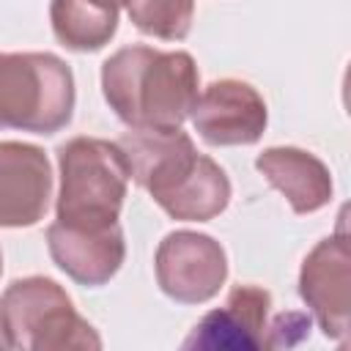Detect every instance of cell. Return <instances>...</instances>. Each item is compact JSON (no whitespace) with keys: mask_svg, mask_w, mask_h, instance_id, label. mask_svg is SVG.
Returning <instances> with one entry per match:
<instances>
[{"mask_svg":"<svg viewBox=\"0 0 351 351\" xmlns=\"http://www.w3.org/2000/svg\"><path fill=\"white\" fill-rule=\"evenodd\" d=\"M200 77L189 52L123 47L101 66L110 110L132 129H176L189 118Z\"/></svg>","mask_w":351,"mask_h":351,"instance_id":"1","label":"cell"},{"mask_svg":"<svg viewBox=\"0 0 351 351\" xmlns=\"http://www.w3.org/2000/svg\"><path fill=\"white\" fill-rule=\"evenodd\" d=\"M58 167V222L74 228L118 225L129 184V165L118 143L99 137H74L60 145Z\"/></svg>","mask_w":351,"mask_h":351,"instance_id":"2","label":"cell"},{"mask_svg":"<svg viewBox=\"0 0 351 351\" xmlns=\"http://www.w3.org/2000/svg\"><path fill=\"white\" fill-rule=\"evenodd\" d=\"M3 348L66 351L101 348L96 329L74 310L71 296L49 277L14 280L0 296Z\"/></svg>","mask_w":351,"mask_h":351,"instance_id":"3","label":"cell"},{"mask_svg":"<svg viewBox=\"0 0 351 351\" xmlns=\"http://www.w3.org/2000/svg\"><path fill=\"white\" fill-rule=\"evenodd\" d=\"M74 77L52 52H0V129L55 134L71 121Z\"/></svg>","mask_w":351,"mask_h":351,"instance_id":"4","label":"cell"},{"mask_svg":"<svg viewBox=\"0 0 351 351\" xmlns=\"http://www.w3.org/2000/svg\"><path fill=\"white\" fill-rule=\"evenodd\" d=\"M156 282L181 304H203L219 293L228 277V258L219 241L195 230H176L159 241Z\"/></svg>","mask_w":351,"mask_h":351,"instance_id":"5","label":"cell"},{"mask_svg":"<svg viewBox=\"0 0 351 351\" xmlns=\"http://www.w3.org/2000/svg\"><path fill=\"white\" fill-rule=\"evenodd\" d=\"M299 296L310 307L315 324L329 340H348L351 313V252L348 236L340 228L335 236L318 241L302 263Z\"/></svg>","mask_w":351,"mask_h":351,"instance_id":"6","label":"cell"},{"mask_svg":"<svg viewBox=\"0 0 351 351\" xmlns=\"http://www.w3.org/2000/svg\"><path fill=\"white\" fill-rule=\"evenodd\" d=\"M195 132L208 145H252L266 129V101L244 80H214L206 85L192 110Z\"/></svg>","mask_w":351,"mask_h":351,"instance_id":"7","label":"cell"},{"mask_svg":"<svg viewBox=\"0 0 351 351\" xmlns=\"http://www.w3.org/2000/svg\"><path fill=\"white\" fill-rule=\"evenodd\" d=\"M52 195V170L41 148L30 143H0V225L30 228L36 225Z\"/></svg>","mask_w":351,"mask_h":351,"instance_id":"8","label":"cell"},{"mask_svg":"<svg viewBox=\"0 0 351 351\" xmlns=\"http://www.w3.org/2000/svg\"><path fill=\"white\" fill-rule=\"evenodd\" d=\"M47 247L60 271L80 285H104L123 263L126 244L121 225L110 228H74L52 222L47 228Z\"/></svg>","mask_w":351,"mask_h":351,"instance_id":"9","label":"cell"},{"mask_svg":"<svg viewBox=\"0 0 351 351\" xmlns=\"http://www.w3.org/2000/svg\"><path fill=\"white\" fill-rule=\"evenodd\" d=\"M129 178H134L156 200L197 162V148L181 126L176 129H134L118 140Z\"/></svg>","mask_w":351,"mask_h":351,"instance_id":"10","label":"cell"},{"mask_svg":"<svg viewBox=\"0 0 351 351\" xmlns=\"http://www.w3.org/2000/svg\"><path fill=\"white\" fill-rule=\"evenodd\" d=\"M271 296L258 285L230 288L222 307L203 315V321L184 340L186 348H263L266 318Z\"/></svg>","mask_w":351,"mask_h":351,"instance_id":"11","label":"cell"},{"mask_svg":"<svg viewBox=\"0 0 351 351\" xmlns=\"http://www.w3.org/2000/svg\"><path fill=\"white\" fill-rule=\"evenodd\" d=\"M255 167L266 176L274 189L285 195L296 214H313L332 200L329 167L310 151L293 145L266 148L255 159Z\"/></svg>","mask_w":351,"mask_h":351,"instance_id":"12","label":"cell"},{"mask_svg":"<svg viewBox=\"0 0 351 351\" xmlns=\"http://www.w3.org/2000/svg\"><path fill=\"white\" fill-rule=\"evenodd\" d=\"M156 203L173 219L208 222L217 214H222L230 203V181L211 156L200 154L192 170L184 178H178L165 195H159Z\"/></svg>","mask_w":351,"mask_h":351,"instance_id":"13","label":"cell"},{"mask_svg":"<svg viewBox=\"0 0 351 351\" xmlns=\"http://www.w3.org/2000/svg\"><path fill=\"white\" fill-rule=\"evenodd\" d=\"M126 0H52L49 19L55 38L74 52L101 49L118 30V11Z\"/></svg>","mask_w":351,"mask_h":351,"instance_id":"14","label":"cell"},{"mask_svg":"<svg viewBox=\"0 0 351 351\" xmlns=\"http://www.w3.org/2000/svg\"><path fill=\"white\" fill-rule=\"evenodd\" d=\"M126 11L137 30L162 41H181L192 27L195 0H126Z\"/></svg>","mask_w":351,"mask_h":351,"instance_id":"15","label":"cell"},{"mask_svg":"<svg viewBox=\"0 0 351 351\" xmlns=\"http://www.w3.org/2000/svg\"><path fill=\"white\" fill-rule=\"evenodd\" d=\"M310 315L304 313H282L277 315L271 324H266V335H263V348H288L296 346L299 340H304L310 335Z\"/></svg>","mask_w":351,"mask_h":351,"instance_id":"16","label":"cell"},{"mask_svg":"<svg viewBox=\"0 0 351 351\" xmlns=\"http://www.w3.org/2000/svg\"><path fill=\"white\" fill-rule=\"evenodd\" d=\"M0 274H3V255H0Z\"/></svg>","mask_w":351,"mask_h":351,"instance_id":"17","label":"cell"},{"mask_svg":"<svg viewBox=\"0 0 351 351\" xmlns=\"http://www.w3.org/2000/svg\"><path fill=\"white\" fill-rule=\"evenodd\" d=\"M0 348H3V337H0Z\"/></svg>","mask_w":351,"mask_h":351,"instance_id":"18","label":"cell"}]
</instances>
